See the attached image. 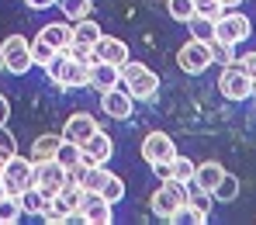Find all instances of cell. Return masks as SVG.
I'll list each match as a JSON object with an SVG mask.
<instances>
[{"mask_svg": "<svg viewBox=\"0 0 256 225\" xmlns=\"http://www.w3.org/2000/svg\"><path fill=\"white\" fill-rule=\"evenodd\" d=\"M122 84L135 100H152L160 94V76L146 66V62H122Z\"/></svg>", "mask_w": 256, "mask_h": 225, "instance_id": "cell-1", "label": "cell"}, {"mask_svg": "<svg viewBox=\"0 0 256 225\" xmlns=\"http://www.w3.org/2000/svg\"><path fill=\"white\" fill-rule=\"evenodd\" d=\"M218 90H222V97H228V100H246V97H253L256 90V80L246 73V66L236 59V62H228V66H222V76H218Z\"/></svg>", "mask_w": 256, "mask_h": 225, "instance_id": "cell-2", "label": "cell"}, {"mask_svg": "<svg viewBox=\"0 0 256 225\" xmlns=\"http://www.w3.org/2000/svg\"><path fill=\"white\" fill-rule=\"evenodd\" d=\"M0 62H4L14 76H24V73L35 66V59H32V42H28L24 35H7V38L0 42Z\"/></svg>", "mask_w": 256, "mask_h": 225, "instance_id": "cell-3", "label": "cell"}, {"mask_svg": "<svg viewBox=\"0 0 256 225\" xmlns=\"http://www.w3.org/2000/svg\"><path fill=\"white\" fill-rule=\"evenodd\" d=\"M4 187H7V194H14V198H21V190H28L32 184H35V163H32V156L24 160L21 152L14 156V160H7L4 163Z\"/></svg>", "mask_w": 256, "mask_h": 225, "instance_id": "cell-4", "label": "cell"}, {"mask_svg": "<svg viewBox=\"0 0 256 225\" xmlns=\"http://www.w3.org/2000/svg\"><path fill=\"white\" fill-rule=\"evenodd\" d=\"M184 204H187V184H180V180H163L160 190L152 194V212L160 218H166V222H170Z\"/></svg>", "mask_w": 256, "mask_h": 225, "instance_id": "cell-5", "label": "cell"}, {"mask_svg": "<svg viewBox=\"0 0 256 225\" xmlns=\"http://www.w3.org/2000/svg\"><path fill=\"white\" fill-rule=\"evenodd\" d=\"M253 35V24H250V18L246 14H239V10H222V18L214 21V38L218 42H228V45H239L246 42Z\"/></svg>", "mask_w": 256, "mask_h": 225, "instance_id": "cell-6", "label": "cell"}, {"mask_svg": "<svg viewBox=\"0 0 256 225\" xmlns=\"http://www.w3.org/2000/svg\"><path fill=\"white\" fill-rule=\"evenodd\" d=\"M176 66H180L184 73H190V76L204 73V70L212 66V45H208V42H198V38H190V42L176 52Z\"/></svg>", "mask_w": 256, "mask_h": 225, "instance_id": "cell-7", "label": "cell"}, {"mask_svg": "<svg viewBox=\"0 0 256 225\" xmlns=\"http://www.w3.org/2000/svg\"><path fill=\"white\" fill-rule=\"evenodd\" d=\"M80 222H86V225H111L114 222L111 201H108L100 190H84V201H80Z\"/></svg>", "mask_w": 256, "mask_h": 225, "instance_id": "cell-8", "label": "cell"}, {"mask_svg": "<svg viewBox=\"0 0 256 225\" xmlns=\"http://www.w3.org/2000/svg\"><path fill=\"white\" fill-rule=\"evenodd\" d=\"M173 156H176V146H173V138L166 132H149L142 138V160H146L149 166L173 163Z\"/></svg>", "mask_w": 256, "mask_h": 225, "instance_id": "cell-9", "label": "cell"}, {"mask_svg": "<svg viewBox=\"0 0 256 225\" xmlns=\"http://www.w3.org/2000/svg\"><path fill=\"white\" fill-rule=\"evenodd\" d=\"M35 187L42 190V194H59L62 187H66V166L59 163V160H42V163H35Z\"/></svg>", "mask_w": 256, "mask_h": 225, "instance_id": "cell-10", "label": "cell"}, {"mask_svg": "<svg viewBox=\"0 0 256 225\" xmlns=\"http://www.w3.org/2000/svg\"><path fill=\"white\" fill-rule=\"evenodd\" d=\"M100 108H104L108 118H114V122H128L132 111H135V97L118 84V87H111V90L100 94Z\"/></svg>", "mask_w": 256, "mask_h": 225, "instance_id": "cell-11", "label": "cell"}, {"mask_svg": "<svg viewBox=\"0 0 256 225\" xmlns=\"http://www.w3.org/2000/svg\"><path fill=\"white\" fill-rule=\"evenodd\" d=\"M94 62H111V66H122L128 62V45L114 35H100L94 45Z\"/></svg>", "mask_w": 256, "mask_h": 225, "instance_id": "cell-12", "label": "cell"}, {"mask_svg": "<svg viewBox=\"0 0 256 225\" xmlns=\"http://www.w3.org/2000/svg\"><path fill=\"white\" fill-rule=\"evenodd\" d=\"M111 156H114V142H111V135L97 128V132L84 142V163H111Z\"/></svg>", "mask_w": 256, "mask_h": 225, "instance_id": "cell-13", "label": "cell"}, {"mask_svg": "<svg viewBox=\"0 0 256 225\" xmlns=\"http://www.w3.org/2000/svg\"><path fill=\"white\" fill-rule=\"evenodd\" d=\"M80 201H84V187H62L59 194L48 198V204L70 222V218H80Z\"/></svg>", "mask_w": 256, "mask_h": 225, "instance_id": "cell-14", "label": "cell"}, {"mask_svg": "<svg viewBox=\"0 0 256 225\" xmlns=\"http://www.w3.org/2000/svg\"><path fill=\"white\" fill-rule=\"evenodd\" d=\"M97 132V118L94 114H70L66 118V125H62V138H70V142H76V146H84L90 135Z\"/></svg>", "mask_w": 256, "mask_h": 225, "instance_id": "cell-15", "label": "cell"}, {"mask_svg": "<svg viewBox=\"0 0 256 225\" xmlns=\"http://www.w3.org/2000/svg\"><path fill=\"white\" fill-rule=\"evenodd\" d=\"M122 84V66H111V62H90V87H97L100 94Z\"/></svg>", "mask_w": 256, "mask_h": 225, "instance_id": "cell-16", "label": "cell"}, {"mask_svg": "<svg viewBox=\"0 0 256 225\" xmlns=\"http://www.w3.org/2000/svg\"><path fill=\"white\" fill-rule=\"evenodd\" d=\"M222 177H225V166L222 163H214V160H208V163H198V170H194V187H201V190H212L222 184Z\"/></svg>", "mask_w": 256, "mask_h": 225, "instance_id": "cell-17", "label": "cell"}, {"mask_svg": "<svg viewBox=\"0 0 256 225\" xmlns=\"http://www.w3.org/2000/svg\"><path fill=\"white\" fill-rule=\"evenodd\" d=\"M59 87H66V90L90 87V66H86V62H76V59H70V62H66V70H62Z\"/></svg>", "mask_w": 256, "mask_h": 225, "instance_id": "cell-18", "label": "cell"}, {"mask_svg": "<svg viewBox=\"0 0 256 225\" xmlns=\"http://www.w3.org/2000/svg\"><path fill=\"white\" fill-rule=\"evenodd\" d=\"M38 38L52 45V48H66V45L73 42V24L70 21H56V24H45L42 32H38Z\"/></svg>", "mask_w": 256, "mask_h": 225, "instance_id": "cell-19", "label": "cell"}, {"mask_svg": "<svg viewBox=\"0 0 256 225\" xmlns=\"http://www.w3.org/2000/svg\"><path fill=\"white\" fill-rule=\"evenodd\" d=\"M59 146H62V135H38V138L32 142V163H42V160H56Z\"/></svg>", "mask_w": 256, "mask_h": 225, "instance_id": "cell-20", "label": "cell"}, {"mask_svg": "<svg viewBox=\"0 0 256 225\" xmlns=\"http://www.w3.org/2000/svg\"><path fill=\"white\" fill-rule=\"evenodd\" d=\"M100 38V24H94L90 18H80V21H73V42L76 45H86V48H94Z\"/></svg>", "mask_w": 256, "mask_h": 225, "instance_id": "cell-21", "label": "cell"}, {"mask_svg": "<svg viewBox=\"0 0 256 225\" xmlns=\"http://www.w3.org/2000/svg\"><path fill=\"white\" fill-rule=\"evenodd\" d=\"M45 204H48V194H42L35 184H32L28 190H21V208H24V215H42Z\"/></svg>", "mask_w": 256, "mask_h": 225, "instance_id": "cell-22", "label": "cell"}, {"mask_svg": "<svg viewBox=\"0 0 256 225\" xmlns=\"http://www.w3.org/2000/svg\"><path fill=\"white\" fill-rule=\"evenodd\" d=\"M24 215V208H21V198H14V194H4L0 198V225H14L18 218Z\"/></svg>", "mask_w": 256, "mask_h": 225, "instance_id": "cell-23", "label": "cell"}, {"mask_svg": "<svg viewBox=\"0 0 256 225\" xmlns=\"http://www.w3.org/2000/svg\"><path fill=\"white\" fill-rule=\"evenodd\" d=\"M187 28H190V38H198V42H212L214 38V21L204 18V14H194L187 21Z\"/></svg>", "mask_w": 256, "mask_h": 225, "instance_id": "cell-24", "label": "cell"}, {"mask_svg": "<svg viewBox=\"0 0 256 225\" xmlns=\"http://www.w3.org/2000/svg\"><path fill=\"white\" fill-rule=\"evenodd\" d=\"M104 177H108L104 163H86V166H84V177H80V187H84V190H100Z\"/></svg>", "mask_w": 256, "mask_h": 225, "instance_id": "cell-25", "label": "cell"}, {"mask_svg": "<svg viewBox=\"0 0 256 225\" xmlns=\"http://www.w3.org/2000/svg\"><path fill=\"white\" fill-rule=\"evenodd\" d=\"M194 170H198V163H190L187 156H173V163H170V180L190 184V180H194Z\"/></svg>", "mask_w": 256, "mask_h": 225, "instance_id": "cell-26", "label": "cell"}, {"mask_svg": "<svg viewBox=\"0 0 256 225\" xmlns=\"http://www.w3.org/2000/svg\"><path fill=\"white\" fill-rule=\"evenodd\" d=\"M236 198H239V177H232V174L225 170V177H222V184L214 187V201L228 204V201H236Z\"/></svg>", "mask_w": 256, "mask_h": 225, "instance_id": "cell-27", "label": "cell"}, {"mask_svg": "<svg viewBox=\"0 0 256 225\" xmlns=\"http://www.w3.org/2000/svg\"><path fill=\"white\" fill-rule=\"evenodd\" d=\"M66 62H70V56H66V48H56V52L48 56V62L42 66V70H45V76L59 84V80H62V70H66Z\"/></svg>", "mask_w": 256, "mask_h": 225, "instance_id": "cell-28", "label": "cell"}, {"mask_svg": "<svg viewBox=\"0 0 256 225\" xmlns=\"http://www.w3.org/2000/svg\"><path fill=\"white\" fill-rule=\"evenodd\" d=\"M56 160H59L62 166H76V163L84 160V146H76V142H70V138H62V146H59V152H56Z\"/></svg>", "mask_w": 256, "mask_h": 225, "instance_id": "cell-29", "label": "cell"}, {"mask_svg": "<svg viewBox=\"0 0 256 225\" xmlns=\"http://www.w3.org/2000/svg\"><path fill=\"white\" fill-rule=\"evenodd\" d=\"M166 10H170L173 21H190L194 14H198V7H194V0H166Z\"/></svg>", "mask_w": 256, "mask_h": 225, "instance_id": "cell-30", "label": "cell"}, {"mask_svg": "<svg viewBox=\"0 0 256 225\" xmlns=\"http://www.w3.org/2000/svg\"><path fill=\"white\" fill-rule=\"evenodd\" d=\"M100 194L111 201V204H118L122 198H125V184H122V177H114V174H108L104 177V184H100Z\"/></svg>", "mask_w": 256, "mask_h": 225, "instance_id": "cell-31", "label": "cell"}, {"mask_svg": "<svg viewBox=\"0 0 256 225\" xmlns=\"http://www.w3.org/2000/svg\"><path fill=\"white\" fill-rule=\"evenodd\" d=\"M62 7V14L70 21H80V18H90V0H56Z\"/></svg>", "mask_w": 256, "mask_h": 225, "instance_id": "cell-32", "label": "cell"}, {"mask_svg": "<svg viewBox=\"0 0 256 225\" xmlns=\"http://www.w3.org/2000/svg\"><path fill=\"white\" fill-rule=\"evenodd\" d=\"M212 62H222V66H228V62H236V45L228 42H218V38H212Z\"/></svg>", "mask_w": 256, "mask_h": 225, "instance_id": "cell-33", "label": "cell"}, {"mask_svg": "<svg viewBox=\"0 0 256 225\" xmlns=\"http://www.w3.org/2000/svg\"><path fill=\"white\" fill-rule=\"evenodd\" d=\"M212 201H214V194L212 190H201V187H194V190H187V204L190 208H198V212H212Z\"/></svg>", "mask_w": 256, "mask_h": 225, "instance_id": "cell-34", "label": "cell"}, {"mask_svg": "<svg viewBox=\"0 0 256 225\" xmlns=\"http://www.w3.org/2000/svg\"><path fill=\"white\" fill-rule=\"evenodd\" d=\"M14 156H18V138H14V132H7V125H0V160L7 163Z\"/></svg>", "mask_w": 256, "mask_h": 225, "instance_id": "cell-35", "label": "cell"}, {"mask_svg": "<svg viewBox=\"0 0 256 225\" xmlns=\"http://www.w3.org/2000/svg\"><path fill=\"white\" fill-rule=\"evenodd\" d=\"M170 222H187V225H204V222H208V215H204V212H198V208H190V204H184V208H180V212H176V215H173Z\"/></svg>", "mask_w": 256, "mask_h": 225, "instance_id": "cell-36", "label": "cell"}, {"mask_svg": "<svg viewBox=\"0 0 256 225\" xmlns=\"http://www.w3.org/2000/svg\"><path fill=\"white\" fill-rule=\"evenodd\" d=\"M52 52H56V48L45 42V38H38V35H35V42H32V59H35V66H45Z\"/></svg>", "mask_w": 256, "mask_h": 225, "instance_id": "cell-37", "label": "cell"}, {"mask_svg": "<svg viewBox=\"0 0 256 225\" xmlns=\"http://www.w3.org/2000/svg\"><path fill=\"white\" fill-rule=\"evenodd\" d=\"M194 7H198V14H204V18H212V21H218L222 10H225L218 0H194Z\"/></svg>", "mask_w": 256, "mask_h": 225, "instance_id": "cell-38", "label": "cell"}, {"mask_svg": "<svg viewBox=\"0 0 256 225\" xmlns=\"http://www.w3.org/2000/svg\"><path fill=\"white\" fill-rule=\"evenodd\" d=\"M66 56H70V59H76V62H86V66L94 62V48H86V45H76V42L66 45Z\"/></svg>", "mask_w": 256, "mask_h": 225, "instance_id": "cell-39", "label": "cell"}, {"mask_svg": "<svg viewBox=\"0 0 256 225\" xmlns=\"http://www.w3.org/2000/svg\"><path fill=\"white\" fill-rule=\"evenodd\" d=\"M42 218H45V222H48V225H62V222H66V218H62V215H59V212H56V208H52V204H45Z\"/></svg>", "mask_w": 256, "mask_h": 225, "instance_id": "cell-40", "label": "cell"}, {"mask_svg": "<svg viewBox=\"0 0 256 225\" xmlns=\"http://www.w3.org/2000/svg\"><path fill=\"white\" fill-rule=\"evenodd\" d=\"M239 62L246 66V73H250V76L256 80V52H246V59H239Z\"/></svg>", "mask_w": 256, "mask_h": 225, "instance_id": "cell-41", "label": "cell"}, {"mask_svg": "<svg viewBox=\"0 0 256 225\" xmlns=\"http://www.w3.org/2000/svg\"><path fill=\"white\" fill-rule=\"evenodd\" d=\"M7 118H10V100L0 94V125H7Z\"/></svg>", "mask_w": 256, "mask_h": 225, "instance_id": "cell-42", "label": "cell"}, {"mask_svg": "<svg viewBox=\"0 0 256 225\" xmlns=\"http://www.w3.org/2000/svg\"><path fill=\"white\" fill-rule=\"evenodd\" d=\"M24 4H28L32 10H45V7H52L56 0H24Z\"/></svg>", "mask_w": 256, "mask_h": 225, "instance_id": "cell-43", "label": "cell"}, {"mask_svg": "<svg viewBox=\"0 0 256 225\" xmlns=\"http://www.w3.org/2000/svg\"><path fill=\"white\" fill-rule=\"evenodd\" d=\"M218 4H222V7H239L242 0H218Z\"/></svg>", "mask_w": 256, "mask_h": 225, "instance_id": "cell-44", "label": "cell"}, {"mask_svg": "<svg viewBox=\"0 0 256 225\" xmlns=\"http://www.w3.org/2000/svg\"><path fill=\"white\" fill-rule=\"evenodd\" d=\"M4 194H7V187H4V180H0V198H4Z\"/></svg>", "mask_w": 256, "mask_h": 225, "instance_id": "cell-45", "label": "cell"}, {"mask_svg": "<svg viewBox=\"0 0 256 225\" xmlns=\"http://www.w3.org/2000/svg\"><path fill=\"white\" fill-rule=\"evenodd\" d=\"M0 174H4V160H0Z\"/></svg>", "mask_w": 256, "mask_h": 225, "instance_id": "cell-46", "label": "cell"}]
</instances>
